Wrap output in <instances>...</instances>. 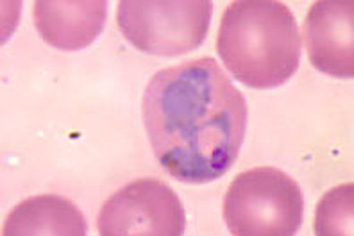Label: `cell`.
Masks as SVG:
<instances>
[{
	"mask_svg": "<svg viewBox=\"0 0 354 236\" xmlns=\"http://www.w3.org/2000/svg\"><path fill=\"white\" fill-rule=\"evenodd\" d=\"M158 163L185 185H206L236 161L247 129V100L213 57L163 69L142 100Z\"/></svg>",
	"mask_w": 354,
	"mask_h": 236,
	"instance_id": "obj_1",
	"label": "cell"
},
{
	"mask_svg": "<svg viewBox=\"0 0 354 236\" xmlns=\"http://www.w3.org/2000/svg\"><path fill=\"white\" fill-rule=\"evenodd\" d=\"M216 51L238 82L272 90L295 75L301 35L292 9L276 0H236L227 6Z\"/></svg>",
	"mask_w": 354,
	"mask_h": 236,
	"instance_id": "obj_2",
	"label": "cell"
},
{
	"mask_svg": "<svg viewBox=\"0 0 354 236\" xmlns=\"http://www.w3.org/2000/svg\"><path fill=\"white\" fill-rule=\"evenodd\" d=\"M303 215L301 186L276 167L238 174L224 197L225 226L233 236H294Z\"/></svg>",
	"mask_w": 354,
	"mask_h": 236,
	"instance_id": "obj_3",
	"label": "cell"
},
{
	"mask_svg": "<svg viewBox=\"0 0 354 236\" xmlns=\"http://www.w3.org/2000/svg\"><path fill=\"white\" fill-rule=\"evenodd\" d=\"M213 17L212 0H122L117 21L134 48L151 56L177 57L206 39Z\"/></svg>",
	"mask_w": 354,
	"mask_h": 236,
	"instance_id": "obj_4",
	"label": "cell"
},
{
	"mask_svg": "<svg viewBox=\"0 0 354 236\" xmlns=\"http://www.w3.org/2000/svg\"><path fill=\"white\" fill-rule=\"evenodd\" d=\"M185 226L181 199L158 179H136L115 192L97 219L102 236H181Z\"/></svg>",
	"mask_w": 354,
	"mask_h": 236,
	"instance_id": "obj_5",
	"label": "cell"
},
{
	"mask_svg": "<svg viewBox=\"0 0 354 236\" xmlns=\"http://www.w3.org/2000/svg\"><path fill=\"white\" fill-rule=\"evenodd\" d=\"M304 39L311 64L331 78H354V2L320 0L304 21Z\"/></svg>",
	"mask_w": 354,
	"mask_h": 236,
	"instance_id": "obj_6",
	"label": "cell"
},
{
	"mask_svg": "<svg viewBox=\"0 0 354 236\" xmlns=\"http://www.w3.org/2000/svg\"><path fill=\"white\" fill-rule=\"evenodd\" d=\"M106 17V0H38L35 4L36 29L41 39L57 51L75 52L90 47L104 30Z\"/></svg>",
	"mask_w": 354,
	"mask_h": 236,
	"instance_id": "obj_7",
	"label": "cell"
},
{
	"mask_svg": "<svg viewBox=\"0 0 354 236\" xmlns=\"http://www.w3.org/2000/svg\"><path fill=\"white\" fill-rule=\"evenodd\" d=\"M86 220L74 202L61 195H36L9 211L4 236H84Z\"/></svg>",
	"mask_w": 354,
	"mask_h": 236,
	"instance_id": "obj_8",
	"label": "cell"
},
{
	"mask_svg": "<svg viewBox=\"0 0 354 236\" xmlns=\"http://www.w3.org/2000/svg\"><path fill=\"white\" fill-rule=\"evenodd\" d=\"M353 183L329 190L319 202L315 235H353Z\"/></svg>",
	"mask_w": 354,
	"mask_h": 236,
	"instance_id": "obj_9",
	"label": "cell"
}]
</instances>
